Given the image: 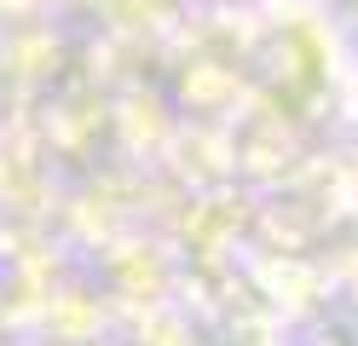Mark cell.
I'll return each instance as SVG.
<instances>
[]
</instances>
